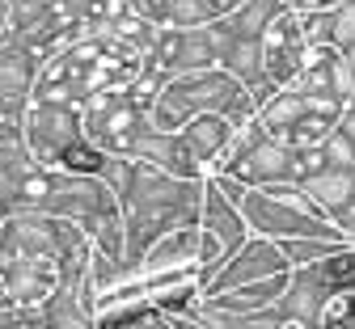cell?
Listing matches in <instances>:
<instances>
[{"mask_svg":"<svg viewBox=\"0 0 355 329\" xmlns=\"http://www.w3.org/2000/svg\"><path fill=\"white\" fill-rule=\"evenodd\" d=\"M322 329H355V296H338V300L326 308Z\"/></svg>","mask_w":355,"mask_h":329,"instance_id":"obj_1","label":"cell"},{"mask_svg":"<svg viewBox=\"0 0 355 329\" xmlns=\"http://www.w3.org/2000/svg\"><path fill=\"white\" fill-rule=\"evenodd\" d=\"M64 165H72V169H98L102 161H98L94 152H85V148H68V152H64Z\"/></svg>","mask_w":355,"mask_h":329,"instance_id":"obj_2","label":"cell"}]
</instances>
